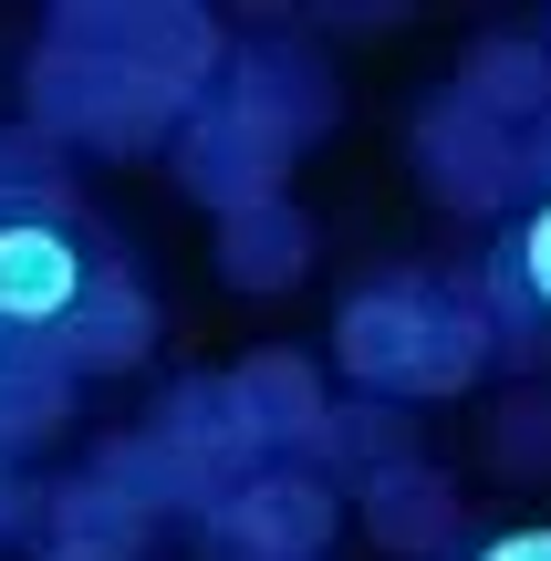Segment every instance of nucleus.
<instances>
[{
    "mask_svg": "<svg viewBox=\"0 0 551 561\" xmlns=\"http://www.w3.org/2000/svg\"><path fill=\"white\" fill-rule=\"evenodd\" d=\"M219 520H229V551L250 561H312V541L333 530V500L312 479H250L240 500H219Z\"/></svg>",
    "mask_w": 551,
    "mask_h": 561,
    "instance_id": "obj_5",
    "label": "nucleus"
},
{
    "mask_svg": "<svg viewBox=\"0 0 551 561\" xmlns=\"http://www.w3.org/2000/svg\"><path fill=\"white\" fill-rule=\"evenodd\" d=\"M500 458H510V468H541V458H551V416H541V405L500 426Z\"/></svg>",
    "mask_w": 551,
    "mask_h": 561,
    "instance_id": "obj_13",
    "label": "nucleus"
},
{
    "mask_svg": "<svg viewBox=\"0 0 551 561\" xmlns=\"http://www.w3.org/2000/svg\"><path fill=\"white\" fill-rule=\"evenodd\" d=\"M136 520H146V510L125 500L115 479H83L73 500H62V551H73V561H125V551L146 541Z\"/></svg>",
    "mask_w": 551,
    "mask_h": 561,
    "instance_id": "obj_10",
    "label": "nucleus"
},
{
    "mask_svg": "<svg viewBox=\"0 0 551 561\" xmlns=\"http://www.w3.org/2000/svg\"><path fill=\"white\" fill-rule=\"evenodd\" d=\"M53 561H73V551H53Z\"/></svg>",
    "mask_w": 551,
    "mask_h": 561,
    "instance_id": "obj_17",
    "label": "nucleus"
},
{
    "mask_svg": "<svg viewBox=\"0 0 551 561\" xmlns=\"http://www.w3.org/2000/svg\"><path fill=\"white\" fill-rule=\"evenodd\" d=\"M375 530H386L395 551H427L437 530H448V489L427 479V468H386V479H375Z\"/></svg>",
    "mask_w": 551,
    "mask_h": 561,
    "instance_id": "obj_11",
    "label": "nucleus"
},
{
    "mask_svg": "<svg viewBox=\"0 0 551 561\" xmlns=\"http://www.w3.org/2000/svg\"><path fill=\"white\" fill-rule=\"evenodd\" d=\"M520 167H531V178H541V187H551V115H541V125H531V136H520Z\"/></svg>",
    "mask_w": 551,
    "mask_h": 561,
    "instance_id": "obj_15",
    "label": "nucleus"
},
{
    "mask_svg": "<svg viewBox=\"0 0 551 561\" xmlns=\"http://www.w3.org/2000/svg\"><path fill=\"white\" fill-rule=\"evenodd\" d=\"M32 94H42V115H53L62 136H94V146H136L146 125L167 115L146 83H125L115 62H104V53H83V42H53V53H42Z\"/></svg>",
    "mask_w": 551,
    "mask_h": 561,
    "instance_id": "obj_2",
    "label": "nucleus"
},
{
    "mask_svg": "<svg viewBox=\"0 0 551 561\" xmlns=\"http://www.w3.org/2000/svg\"><path fill=\"white\" fill-rule=\"evenodd\" d=\"M541 53H551V42H541Z\"/></svg>",
    "mask_w": 551,
    "mask_h": 561,
    "instance_id": "obj_18",
    "label": "nucleus"
},
{
    "mask_svg": "<svg viewBox=\"0 0 551 561\" xmlns=\"http://www.w3.org/2000/svg\"><path fill=\"white\" fill-rule=\"evenodd\" d=\"M416 157L437 167V187H448L458 208H490L500 187L520 178V136H510V125H490L479 104H437V115L416 125Z\"/></svg>",
    "mask_w": 551,
    "mask_h": 561,
    "instance_id": "obj_4",
    "label": "nucleus"
},
{
    "mask_svg": "<svg viewBox=\"0 0 551 561\" xmlns=\"http://www.w3.org/2000/svg\"><path fill=\"white\" fill-rule=\"evenodd\" d=\"M510 271H520V291L551 312V198L531 208V229H520V250H510Z\"/></svg>",
    "mask_w": 551,
    "mask_h": 561,
    "instance_id": "obj_12",
    "label": "nucleus"
},
{
    "mask_svg": "<svg viewBox=\"0 0 551 561\" xmlns=\"http://www.w3.org/2000/svg\"><path fill=\"white\" fill-rule=\"evenodd\" d=\"M458 104H479L490 125L551 115V53H541V42H479V53H469V94H458Z\"/></svg>",
    "mask_w": 551,
    "mask_h": 561,
    "instance_id": "obj_9",
    "label": "nucleus"
},
{
    "mask_svg": "<svg viewBox=\"0 0 551 561\" xmlns=\"http://www.w3.org/2000/svg\"><path fill=\"white\" fill-rule=\"evenodd\" d=\"M479 561H551V530H510V541H490Z\"/></svg>",
    "mask_w": 551,
    "mask_h": 561,
    "instance_id": "obj_14",
    "label": "nucleus"
},
{
    "mask_svg": "<svg viewBox=\"0 0 551 561\" xmlns=\"http://www.w3.org/2000/svg\"><path fill=\"white\" fill-rule=\"evenodd\" d=\"M83 250L62 240L53 219H0V322H21V333H53L62 312L83 301Z\"/></svg>",
    "mask_w": 551,
    "mask_h": 561,
    "instance_id": "obj_3",
    "label": "nucleus"
},
{
    "mask_svg": "<svg viewBox=\"0 0 551 561\" xmlns=\"http://www.w3.org/2000/svg\"><path fill=\"white\" fill-rule=\"evenodd\" d=\"M62 364H136L146 354V301L125 291V280H83V301L53 322Z\"/></svg>",
    "mask_w": 551,
    "mask_h": 561,
    "instance_id": "obj_6",
    "label": "nucleus"
},
{
    "mask_svg": "<svg viewBox=\"0 0 551 561\" xmlns=\"http://www.w3.org/2000/svg\"><path fill=\"white\" fill-rule=\"evenodd\" d=\"M344 364L354 385H386V396H458V385L479 375V354H490V333H479L469 301H437V291H375L344 312Z\"/></svg>",
    "mask_w": 551,
    "mask_h": 561,
    "instance_id": "obj_1",
    "label": "nucleus"
},
{
    "mask_svg": "<svg viewBox=\"0 0 551 561\" xmlns=\"http://www.w3.org/2000/svg\"><path fill=\"white\" fill-rule=\"evenodd\" d=\"M0 385H11V354H0Z\"/></svg>",
    "mask_w": 551,
    "mask_h": 561,
    "instance_id": "obj_16",
    "label": "nucleus"
},
{
    "mask_svg": "<svg viewBox=\"0 0 551 561\" xmlns=\"http://www.w3.org/2000/svg\"><path fill=\"white\" fill-rule=\"evenodd\" d=\"M229 416L250 426V447H291V437H312V426H323V405H312L302 364L271 354V364H250V375L229 385Z\"/></svg>",
    "mask_w": 551,
    "mask_h": 561,
    "instance_id": "obj_8",
    "label": "nucleus"
},
{
    "mask_svg": "<svg viewBox=\"0 0 551 561\" xmlns=\"http://www.w3.org/2000/svg\"><path fill=\"white\" fill-rule=\"evenodd\" d=\"M302 261H312V229L291 219L282 198L229 208V229H219V271H229V280H250V291H261V280H291Z\"/></svg>",
    "mask_w": 551,
    "mask_h": 561,
    "instance_id": "obj_7",
    "label": "nucleus"
}]
</instances>
